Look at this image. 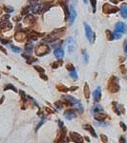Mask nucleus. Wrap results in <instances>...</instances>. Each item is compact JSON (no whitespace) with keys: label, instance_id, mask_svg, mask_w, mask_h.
<instances>
[{"label":"nucleus","instance_id":"nucleus-24","mask_svg":"<svg viewBox=\"0 0 127 143\" xmlns=\"http://www.w3.org/2000/svg\"><path fill=\"white\" fill-rule=\"evenodd\" d=\"M11 49H12V51H13V53H16V54H18V53L21 52V49H20V48L15 47V46H13V45H11Z\"/></svg>","mask_w":127,"mask_h":143},{"label":"nucleus","instance_id":"nucleus-38","mask_svg":"<svg viewBox=\"0 0 127 143\" xmlns=\"http://www.w3.org/2000/svg\"><path fill=\"white\" fill-rule=\"evenodd\" d=\"M6 12H8V13H12L13 11V9H12L11 7H5V9H4Z\"/></svg>","mask_w":127,"mask_h":143},{"label":"nucleus","instance_id":"nucleus-35","mask_svg":"<svg viewBox=\"0 0 127 143\" xmlns=\"http://www.w3.org/2000/svg\"><path fill=\"white\" fill-rule=\"evenodd\" d=\"M123 49H124V52H125V54H126V55H127V40H125V41H124V44H123Z\"/></svg>","mask_w":127,"mask_h":143},{"label":"nucleus","instance_id":"nucleus-46","mask_svg":"<svg viewBox=\"0 0 127 143\" xmlns=\"http://www.w3.org/2000/svg\"><path fill=\"white\" fill-rule=\"evenodd\" d=\"M36 1H37V0H30V2H31V3H35Z\"/></svg>","mask_w":127,"mask_h":143},{"label":"nucleus","instance_id":"nucleus-51","mask_svg":"<svg viewBox=\"0 0 127 143\" xmlns=\"http://www.w3.org/2000/svg\"><path fill=\"white\" fill-rule=\"evenodd\" d=\"M126 79H127V76H126Z\"/></svg>","mask_w":127,"mask_h":143},{"label":"nucleus","instance_id":"nucleus-31","mask_svg":"<svg viewBox=\"0 0 127 143\" xmlns=\"http://www.w3.org/2000/svg\"><path fill=\"white\" fill-rule=\"evenodd\" d=\"M100 138H101V140H102V142H103V143H107V142H108L107 136H106V135H100Z\"/></svg>","mask_w":127,"mask_h":143},{"label":"nucleus","instance_id":"nucleus-33","mask_svg":"<svg viewBox=\"0 0 127 143\" xmlns=\"http://www.w3.org/2000/svg\"><path fill=\"white\" fill-rule=\"evenodd\" d=\"M35 69L37 72H39L40 74H43V73H44V70H43L41 67H39V66H35Z\"/></svg>","mask_w":127,"mask_h":143},{"label":"nucleus","instance_id":"nucleus-21","mask_svg":"<svg viewBox=\"0 0 127 143\" xmlns=\"http://www.w3.org/2000/svg\"><path fill=\"white\" fill-rule=\"evenodd\" d=\"M84 94H85L86 99H89V97H90V91H89V87H88L87 84H85V86H84Z\"/></svg>","mask_w":127,"mask_h":143},{"label":"nucleus","instance_id":"nucleus-44","mask_svg":"<svg viewBox=\"0 0 127 143\" xmlns=\"http://www.w3.org/2000/svg\"><path fill=\"white\" fill-rule=\"evenodd\" d=\"M41 77H42L43 79H45V80H47V79H48V77H47L46 76H44V75H42V74H41Z\"/></svg>","mask_w":127,"mask_h":143},{"label":"nucleus","instance_id":"nucleus-40","mask_svg":"<svg viewBox=\"0 0 127 143\" xmlns=\"http://www.w3.org/2000/svg\"><path fill=\"white\" fill-rule=\"evenodd\" d=\"M43 123H44V119H42V120H41V121L39 122V124H38V125L36 126V131H37V130H38V129L40 128V126H41V125H42Z\"/></svg>","mask_w":127,"mask_h":143},{"label":"nucleus","instance_id":"nucleus-29","mask_svg":"<svg viewBox=\"0 0 127 143\" xmlns=\"http://www.w3.org/2000/svg\"><path fill=\"white\" fill-rule=\"evenodd\" d=\"M66 68H67V70H69L70 72L74 71V65H73V64H67Z\"/></svg>","mask_w":127,"mask_h":143},{"label":"nucleus","instance_id":"nucleus-16","mask_svg":"<svg viewBox=\"0 0 127 143\" xmlns=\"http://www.w3.org/2000/svg\"><path fill=\"white\" fill-rule=\"evenodd\" d=\"M54 54H55V56H56L57 58H59V59L64 56V52H63L62 49H60V48H58V49H56Z\"/></svg>","mask_w":127,"mask_h":143},{"label":"nucleus","instance_id":"nucleus-4","mask_svg":"<svg viewBox=\"0 0 127 143\" xmlns=\"http://www.w3.org/2000/svg\"><path fill=\"white\" fill-rule=\"evenodd\" d=\"M70 137L71 139L75 142V143H83V137L78 134V133H74V132H71L70 133Z\"/></svg>","mask_w":127,"mask_h":143},{"label":"nucleus","instance_id":"nucleus-30","mask_svg":"<svg viewBox=\"0 0 127 143\" xmlns=\"http://www.w3.org/2000/svg\"><path fill=\"white\" fill-rule=\"evenodd\" d=\"M55 106H56L57 109H61V108L63 107V104H62V102H60V101H57V102L55 103Z\"/></svg>","mask_w":127,"mask_h":143},{"label":"nucleus","instance_id":"nucleus-20","mask_svg":"<svg viewBox=\"0 0 127 143\" xmlns=\"http://www.w3.org/2000/svg\"><path fill=\"white\" fill-rule=\"evenodd\" d=\"M57 90H59L60 92H64V93H67V92H69V91H70V89H68L67 87H65V86H64V85H62V84L57 85Z\"/></svg>","mask_w":127,"mask_h":143},{"label":"nucleus","instance_id":"nucleus-39","mask_svg":"<svg viewBox=\"0 0 127 143\" xmlns=\"http://www.w3.org/2000/svg\"><path fill=\"white\" fill-rule=\"evenodd\" d=\"M120 127H121L122 129H123V131H124V132H125V131L127 130V127H126V125H125V124H124L123 122H120Z\"/></svg>","mask_w":127,"mask_h":143},{"label":"nucleus","instance_id":"nucleus-6","mask_svg":"<svg viewBox=\"0 0 127 143\" xmlns=\"http://www.w3.org/2000/svg\"><path fill=\"white\" fill-rule=\"evenodd\" d=\"M57 3L62 7L64 13H65V15L66 17L68 18L69 17V8H68V0H57Z\"/></svg>","mask_w":127,"mask_h":143},{"label":"nucleus","instance_id":"nucleus-18","mask_svg":"<svg viewBox=\"0 0 127 143\" xmlns=\"http://www.w3.org/2000/svg\"><path fill=\"white\" fill-rule=\"evenodd\" d=\"M33 48H34V46H33L32 43L26 44V46H25V50H26V52H27L28 55H30V54L33 52Z\"/></svg>","mask_w":127,"mask_h":143},{"label":"nucleus","instance_id":"nucleus-8","mask_svg":"<svg viewBox=\"0 0 127 143\" xmlns=\"http://www.w3.org/2000/svg\"><path fill=\"white\" fill-rule=\"evenodd\" d=\"M67 49H68V52H69L70 54L74 53V51L75 50V42H74V40L73 37H69V38H68Z\"/></svg>","mask_w":127,"mask_h":143},{"label":"nucleus","instance_id":"nucleus-12","mask_svg":"<svg viewBox=\"0 0 127 143\" xmlns=\"http://www.w3.org/2000/svg\"><path fill=\"white\" fill-rule=\"evenodd\" d=\"M24 22L27 23V24H31V25H34L35 23V17L32 14H27V16L25 17L24 19Z\"/></svg>","mask_w":127,"mask_h":143},{"label":"nucleus","instance_id":"nucleus-47","mask_svg":"<svg viewBox=\"0 0 127 143\" xmlns=\"http://www.w3.org/2000/svg\"><path fill=\"white\" fill-rule=\"evenodd\" d=\"M3 100H4V97H2V98H1V100H0V104H1V103L3 102Z\"/></svg>","mask_w":127,"mask_h":143},{"label":"nucleus","instance_id":"nucleus-37","mask_svg":"<svg viewBox=\"0 0 127 143\" xmlns=\"http://www.w3.org/2000/svg\"><path fill=\"white\" fill-rule=\"evenodd\" d=\"M120 71H121V73L122 74H126V68H125V66H120Z\"/></svg>","mask_w":127,"mask_h":143},{"label":"nucleus","instance_id":"nucleus-36","mask_svg":"<svg viewBox=\"0 0 127 143\" xmlns=\"http://www.w3.org/2000/svg\"><path fill=\"white\" fill-rule=\"evenodd\" d=\"M114 36L117 38V39H118V38H120L121 37V34H119V33H117V32H115L114 33Z\"/></svg>","mask_w":127,"mask_h":143},{"label":"nucleus","instance_id":"nucleus-32","mask_svg":"<svg viewBox=\"0 0 127 143\" xmlns=\"http://www.w3.org/2000/svg\"><path fill=\"white\" fill-rule=\"evenodd\" d=\"M94 112H100V111H102V108H101V106H95L94 109H93Z\"/></svg>","mask_w":127,"mask_h":143},{"label":"nucleus","instance_id":"nucleus-50","mask_svg":"<svg viewBox=\"0 0 127 143\" xmlns=\"http://www.w3.org/2000/svg\"><path fill=\"white\" fill-rule=\"evenodd\" d=\"M0 41H1V38H0Z\"/></svg>","mask_w":127,"mask_h":143},{"label":"nucleus","instance_id":"nucleus-26","mask_svg":"<svg viewBox=\"0 0 127 143\" xmlns=\"http://www.w3.org/2000/svg\"><path fill=\"white\" fill-rule=\"evenodd\" d=\"M70 76H71L73 79H78V74H77V72H75V70L73 71V72H71Z\"/></svg>","mask_w":127,"mask_h":143},{"label":"nucleus","instance_id":"nucleus-27","mask_svg":"<svg viewBox=\"0 0 127 143\" xmlns=\"http://www.w3.org/2000/svg\"><path fill=\"white\" fill-rule=\"evenodd\" d=\"M82 55H83V56H84V61H85V63H88V61H89V56H88V54H87V52H86L85 50L82 52Z\"/></svg>","mask_w":127,"mask_h":143},{"label":"nucleus","instance_id":"nucleus-42","mask_svg":"<svg viewBox=\"0 0 127 143\" xmlns=\"http://www.w3.org/2000/svg\"><path fill=\"white\" fill-rule=\"evenodd\" d=\"M0 51H2V52H3L4 54H7V52H6V50L4 49V48H3L2 46H0Z\"/></svg>","mask_w":127,"mask_h":143},{"label":"nucleus","instance_id":"nucleus-3","mask_svg":"<svg viewBox=\"0 0 127 143\" xmlns=\"http://www.w3.org/2000/svg\"><path fill=\"white\" fill-rule=\"evenodd\" d=\"M102 11L104 13L106 14H110V13H117L118 11V8L115 7V6H112L110 4H104L103 5V8H102Z\"/></svg>","mask_w":127,"mask_h":143},{"label":"nucleus","instance_id":"nucleus-5","mask_svg":"<svg viewBox=\"0 0 127 143\" xmlns=\"http://www.w3.org/2000/svg\"><path fill=\"white\" fill-rule=\"evenodd\" d=\"M127 31V28H126V25L124 23L122 22H118L116 24V26H115V32L117 33H119V34H124L126 33Z\"/></svg>","mask_w":127,"mask_h":143},{"label":"nucleus","instance_id":"nucleus-43","mask_svg":"<svg viewBox=\"0 0 127 143\" xmlns=\"http://www.w3.org/2000/svg\"><path fill=\"white\" fill-rule=\"evenodd\" d=\"M111 1H112L113 3H115V4H117L118 1H122V0H111Z\"/></svg>","mask_w":127,"mask_h":143},{"label":"nucleus","instance_id":"nucleus-9","mask_svg":"<svg viewBox=\"0 0 127 143\" xmlns=\"http://www.w3.org/2000/svg\"><path fill=\"white\" fill-rule=\"evenodd\" d=\"M75 17H77V12H75L74 6L71 5V7H70V14H69V17H68L70 25H72V24H73V22H74V20Z\"/></svg>","mask_w":127,"mask_h":143},{"label":"nucleus","instance_id":"nucleus-14","mask_svg":"<svg viewBox=\"0 0 127 143\" xmlns=\"http://www.w3.org/2000/svg\"><path fill=\"white\" fill-rule=\"evenodd\" d=\"M120 14L123 18H127V4H122L120 7Z\"/></svg>","mask_w":127,"mask_h":143},{"label":"nucleus","instance_id":"nucleus-1","mask_svg":"<svg viewBox=\"0 0 127 143\" xmlns=\"http://www.w3.org/2000/svg\"><path fill=\"white\" fill-rule=\"evenodd\" d=\"M108 90L111 93H117L119 90L118 85V78L116 76H112L108 81Z\"/></svg>","mask_w":127,"mask_h":143},{"label":"nucleus","instance_id":"nucleus-17","mask_svg":"<svg viewBox=\"0 0 127 143\" xmlns=\"http://www.w3.org/2000/svg\"><path fill=\"white\" fill-rule=\"evenodd\" d=\"M106 117H107V114H105L96 113V114H95V118L96 119V120H98V121H102V120H104Z\"/></svg>","mask_w":127,"mask_h":143},{"label":"nucleus","instance_id":"nucleus-41","mask_svg":"<svg viewBox=\"0 0 127 143\" xmlns=\"http://www.w3.org/2000/svg\"><path fill=\"white\" fill-rule=\"evenodd\" d=\"M119 143H126V140H125L124 136H121V137L119 138Z\"/></svg>","mask_w":127,"mask_h":143},{"label":"nucleus","instance_id":"nucleus-2","mask_svg":"<svg viewBox=\"0 0 127 143\" xmlns=\"http://www.w3.org/2000/svg\"><path fill=\"white\" fill-rule=\"evenodd\" d=\"M35 53H36V55L38 56H43V55H47V54L50 53V48L47 45L41 44V45H39V46L36 47Z\"/></svg>","mask_w":127,"mask_h":143},{"label":"nucleus","instance_id":"nucleus-7","mask_svg":"<svg viewBox=\"0 0 127 143\" xmlns=\"http://www.w3.org/2000/svg\"><path fill=\"white\" fill-rule=\"evenodd\" d=\"M84 27H85V34H86V36H87V39L89 42H92L93 41V38H94V34H93V31H92V28L87 25L85 23L84 24Z\"/></svg>","mask_w":127,"mask_h":143},{"label":"nucleus","instance_id":"nucleus-45","mask_svg":"<svg viewBox=\"0 0 127 143\" xmlns=\"http://www.w3.org/2000/svg\"><path fill=\"white\" fill-rule=\"evenodd\" d=\"M77 89H78V87H72L70 89V91H74V90H77Z\"/></svg>","mask_w":127,"mask_h":143},{"label":"nucleus","instance_id":"nucleus-22","mask_svg":"<svg viewBox=\"0 0 127 143\" xmlns=\"http://www.w3.org/2000/svg\"><path fill=\"white\" fill-rule=\"evenodd\" d=\"M106 36H107V39H108V40H110V41H111V40H113V39L115 38L114 34H112L109 30H107V31H106Z\"/></svg>","mask_w":127,"mask_h":143},{"label":"nucleus","instance_id":"nucleus-34","mask_svg":"<svg viewBox=\"0 0 127 143\" xmlns=\"http://www.w3.org/2000/svg\"><path fill=\"white\" fill-rule=\"evenodd\" d=\"M29 11H30V8H28V7H26V8H24V10L22 11V14H23V15H24V14H27Z\"/></svg>","mask_w":127,"mask_h":143},{"label":"nucleus","instance_id":"nucleus-15","mask_svg":"<svg viewBox=\"0 0 127 143\" xmlns=\"http://www.w3.org/2000/svg\"><path fill=\"white\" fill-rule=\"evenodd\" d=\"M83 128H84L85 130H87L89 133H91V135H92L94 137H96V132H95L94 128H93L90 124H86V125H84V126H83Z\"/></svg>","mask_w":127,"mask_h":143},{"label":"nucleus","instance_id":"nucleus-28","mask_svg":"<svg viewBox=\"0 0 127 143\" xmlns=\"http://www.w3.org/2000/svg\"><path fill=\"white\" fill-rule=\"evenodd\" d=\"M91 4H92V8H93V12H96V0H90Z\"/></svg>","mask_w":127,"mask_h":143},{"label":"nucleus","instance_id":"nucleus-11","mask_svg":"<svg viewBox=\"0 0 127 143\" xmlns=\"http://www.w3.org/2000/svg\"><path fill=\"white\" fill-rule=\"evenodd\" d=\"M64 115L68 120H71V119H73V118H74L75 116H77V114H75V112L74 110H67L64 113Z\"/></svg>","mask_w":127,"mask_h":143},{"label":"nucleus","instance_id":"nucleus-19","mask_svg":"<svg viewBox=\"0 0 127 143\" xmlns=\"http://www.w3.org/2000/svg\"><path fill=\"white\" fill-rule=\"evenodd\" d=\"M30 37L31 38H33V39H37V37H39V36H41V34H38V33H36V32H35V31H32L31 33H30Z\"/></svg>","mask_w":127,"mask_h":143},{"label":"nucleus","instance_id":"nucleus-10","mask_svg":"<svg viewBox=\"0 0 127 143\" xmlns=\"http://www.w3.org/2000/svg\"><path fill=\"white\" fill-rule=\"evenodd\" d=\"M93 97H94V100L96 101V102L100 100V97H101V89H100V87H97V88L94 91V93H93Z\"/></svg>","mask_w":127,"mask_h":143},{"label":"nucleus","instance_id":"nucleus-48","mask_svg":"<svg viewBox=\"0 0 127 143\" xmlns=\"http://www.w3.org/2000/svg\"><path fill=\"white\" fill-rule=\"evenodd\" d=\"M83 1H84V3H87V0H83Z\"/></svg>","mask_w":127,"mask_h":143},{"label":"nucleus","instance_id":"nucleus-23","mask_svg":"<svg viewBox=\"0 0 127 143\" xmlns=\"http://www.w3.org/2000/svg\"><path fill=\"white\" fill-rule=\"evenodd\" d=\"M61 65H62V61H61V60H59V61H56L55 63H53V64H52V68H53V69H57V67L61 66Z\"/></svg>","mask_w":127,"mask_h":143},{"label":"nucleus","instance_id":"nucleus-49","mask_svg":"<svg viewBox=\"0 0 127 143\" xmlns=\"http://www.w3.org/2000/svg\"><path fill=\"white\" fill-rule=\"evenodd\" d=\"M61 143H67V142H61Z\"/></svg>","mask_w":127,"mask_h":143},{"label":"nucleus","instance_id":"nucleus-25","mask_svg":"<svg viewBox=\"0 0 127 143\" xmlns=\"http://www.w3.org/2000/svg\"><path fill=\"white\" fill-rule=\"evenodd\" d=\"M10 89H12L13 91L16 92V88H15L14 86H13L12 84H8V85H6V86H5V88H4V90H5V91H7V90H10Z\"/></svg>","mask_w":127,"mask_h":143},{"label":"nucleus","instance_id":"nucleus-13","mask_svg":"<svg viewBox=\"0 0 127 143\" xmlns=\"http://www.w3.org/2000/svg\"><path fill=\"white\" fill-rule=\"evenodd\" d=\"M14 37H15V39H16L17 41L22 42V41L25 40V38H26V34L23 33V32H18V33L15 34Z\"/></svg>","mask_w":127,"mask_h":143}]
</instances>
